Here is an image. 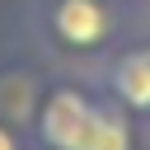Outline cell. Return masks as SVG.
Instances as JSON below:
<instances>
[{
	"label": "cell",
	"instance_id": "5",
	"mask_svg": "<svg viewBox=\"0 0 150 150\" xmlns=\"http://www.w3.org/2000/svg\"><path fill=\"white\" fill-rule=\"evenodd\" d=\"M0 150H33V141H28L23 127H14V122L0 117Z\"/></svg>",
	"mask_w": 150,
	"mask_h": 150
},
{
	"label": "cell",
	"instance_id": "2",
	"mask_svg": "<svg viewBox=\"0 0 150 150\" xmlns=\"http://www.w3.org/2000/svg\"><path fill=\"white\" fill-rule=\"evenodd\" d=\"M122 0H28V38L52 70H94L127 38Z\"/></svg>",
	"mask_w": 150,
	"mask_h": 150
},
{
	"label": "cell",
	"instance_id": "6",
	"mask_svg": "<svg viewBox=\"0 0 150 150\" xmlns=\"http://www.w3.org/2000/svg\"><path fill=\"white\" fill-rule=\"evenodd\" d=\"M122 5H127V9H136V5H150V0H122Z\"/></svg>",
	"mask_w": 150,
	"mask_h": 150
},
{
	"label": "cell",
	"instance_id": "1",
	"mask_svg": "<svg viewBox=\"0 0 150 150\" xmlns=\"http://www.w3.org/2000/svg\"><path fill=\"white\" fill-rule=\"evenodd\" d=\"M28 141L33 150H145V127L89 70H52Z\"/></svg>",
	"mask_w": 150,
	"mask_h": 150
},
{
	"label": "cell",
	"instance_id": "3",
	"mask_svg": "<svg viewBox=\"0 0 150 150\" xmlns=\"http://www.w3.org/2000/svg\"><path fill=\"white\" fill-rule=\"evenodd\" d=\"M89 75L150 131V33L145 38H122Z\"/></svg>",
	"mask_w": 150,
	"mask_h": 150
},
{
	"label": "cell",
	"instance_id": "4",
	"mask_svg": "<svg viewBox=\"0 0 150 150\" xmlns=\"http://www.w3.org/2000/svg\"><path fill=\"white\" fill-rule=\"evenodd\" d=\"M42 84H47V75L33 61H23V56L0 61V117L28 131L33 112H38V98H42Z\"/></svg>",
	"mask_w": 150,
	"mask_h": 150
}]
</instances>
